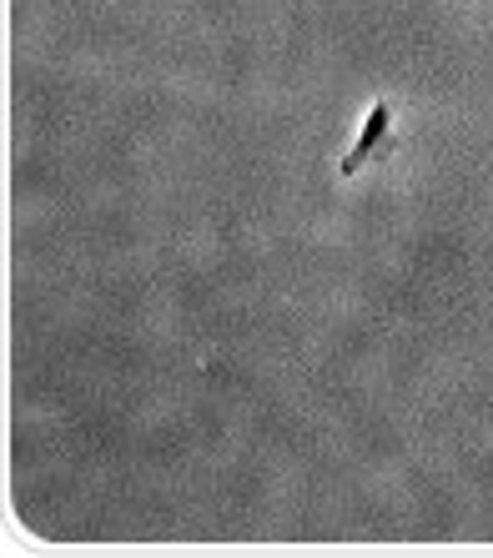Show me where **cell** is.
I'll return each instance as SVG.
<instances>
[{"mask_svg": "<svg viewBox=\"0 0 493 558\" xmlns=\"http://www.w3.org/2000/svg\"><path fill=\"white\" fill-rule=\"evenodd\" d=\"M398 151V126H393V101L388 96H377L373 106H368V121H363V131H358V142L342 151V161H338V177L342 182H352L358 171L368 167V161H388V156Z\"/></svg>", "mask_w": 493, "mask_h": 558, "instance_id": "1", "label": "cell"}]
</instances>
